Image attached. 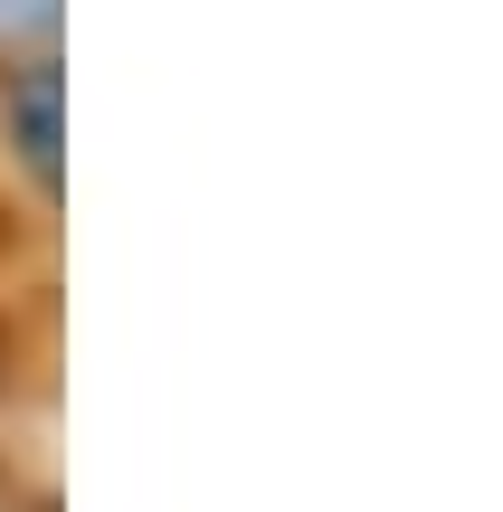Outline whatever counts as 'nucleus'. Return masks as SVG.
Listing matches in <instances>:
<instances>
[{
	"label": "nucleus",
	"instance_id": "f257e3e1",
	"mask_svg": "<svg viewBox=\"0 0 503 512\" xmlns=\"http://www.w3.org/2000/svg\"><path fill=\"white\" fill-rule=\"evenodd\" d=\"M0 133H10V162L29 171L38 200H57V67L29 57V67L0 86Z\"/></svg>",
	"mask_w": 503,
	"mask_h": 512
}]
</instances>
